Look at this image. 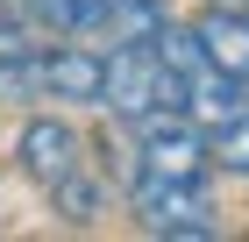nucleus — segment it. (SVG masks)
<instances>
[{
	"label": "nucleus",
	"mask_w": 249,
	"mask_h": 242,
	"mask_svg": "<svg viewBox=\"0 0 249 242\" xmlns=\"http://www.w3.org/2000/svg\"><path fill=\"white\" fill-rule=\"evenodd\" d=\"M86 135L64 121V114H29L21 121V135H15V157H21V171L36 178V186H57V178H71L86 157Z\"/></svg>",
	"instance_id": "3"
},
{
	"label": "nucleus",
	"mask_w": 249,
	"mask_h": 242,
	"mask_svg": "<svg viewBox=\"0 0 249 242\" xmlns=\"http://www.w3.org/2000/svg\"><path fill=\"white\" fill-rule=\"evenodd\" d=\"M207 157H213L221 171H228V178H249V107L207 129Z\"/></svg>",
	"instance_id": "9"
},
{
	"label": "nucleus",
	"mask_w": 249,
	"mask_h": 242,
	"mask_svg": "<svg viewBox=\"0 0 249 242\" xmlns=\"http://www.w3.org/2000/svg\"><path fill=\"white\" fill-rule=\"evenodd\" d=\"M100 86H107V57L86 36H64L43 50V100H71V107H100Z\"/></svg>",
	"instance_id": "4"
},
{
	"label": "nucleus",
	"mask_w": 249,
	"mask_h": 242,
	"mask_svg": "<svg viewBox=\"0 0 249 242\" xmlns=\"http://www.w3.org/2000/svg\"><path fill=\"white\" fill-rule=\"evenodd\" d=\"M128 206H135V221L150 228V235H185V242L221 235L213 200H207V178H157V171H135Z\"/></svg>",
	"instance_id": "1"
},
{
	"label": "nucleus",
	"mask_w": 249,
	"mask_h": 242,
	"mask_svg": "<svg viewBox=\"0 0 249 242\" xmlns=\"http://www.w3.org/2000/svg\"><path fill=\"white\" fill-rule=\"evenodd\" d=\"M207 121L192 114H142L135 121V171L157 178H207Z\"/></svg>",
	"instance_id": "2"
},
{
	"label": "nucleus",
	"mask_w": 249,
	"mask_h": 242,
	"mask_svg": "<svg viewBox=\"0 0 249 242\" xmlns=\"http://www.w3.org/2000/svg\"><path fill=\"white\" fill-rule=\"evenodd\" d=\"M192 29H199V43H207V64L249 78V15H242V7H207Z\"/></svg>",
	"instance_id": "5"
},
{
	"label": "nucleus",
	"mask_w": 249,
	"mask_h": 242,
	"mask_svg": "<svg viewBox=\"0 0 249 242\" xmlns=\"http://www.w3.org/2000/svg\"><path fill=\"white\" fill-rule=\"evenodd\" d=\"M21 7H29L50 36H100V21H107L114 0H21Z\"/></svg>",
	"instance_id": "7"
},
{
	"label": "nucleus",
	"mask_w": 249,
	"mask_h": 242,
	"mask_svg": "<svg viewBox=\"0 0 249 242\" xmlns=\"http://www.w3.org/2000/svg\"><path fill=\"white\" fill-rule=\"evenodd\" d=\"M164 21H171V15H164V0H114L107 21H100V36H107V50H121V43H150Z\"/></svg>",
	"instance_id": "8"
},
{
	"label": "nucleus",
	"mask_w": 249,
	"mask_h": 242,
	"mask_svg": "<svg viewBox=\"0 0 249 242\" xmlns=\"http://www.w3.org/2000/svg\"><path fill=\"white\" fill-rule=\"evenodd\" d=\"M0 100H43V57H0Z\"/></svg>",
	"instance_id": "11"
},
{
	"label": "nucleus",
	"mask_w": 249,
	"mask_h": 242,
	"mask_svg": "<svg viewBox=\"0 0 249 242\" xmlns=\"http://www.w3.org/2000/svg\"><path fill=\"white\" fill-rule=\"evenodd\" d=\"M249 107V78H235V72H221V64H207V72H192V86H185V114L192 121H228V114H242Z\"/></svg>",
	"instance_id": "6"
},
{
	"label": "nucleus",
	"mask_w": 249,
	"mask_h": 242,
	"mask_svg": "<svg viewBox=\"0 0 249 242\" xmlns=\"http://www.w3.org/2000/svg\"><path fill=\"white\" fill-rule=\"evenodd\" d=\"M57 206H64V221H100V214H107V186H100V178H86V164L71 171V178H57Z\"/></svg>",
	"instance_id": "10"
}]
</instances>
